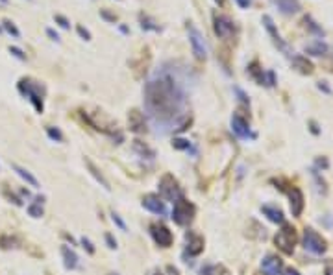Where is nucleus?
Returning <instances> with one entry per match:
<instances>
[{
  "label": "nucleus",
  "mask_w": 333,
  "mask_h": 275,
  "mask_svg": "<svg viewBox=\"0 0 333 275\" xmlns=\"http://www.w3.org/2000/svg\"><path fill=\"white\" fill-rule=\"evenodd\" d=\"M189 72L180 63L166 61L144 83V111L161 133L181 131L189 124Z\"/></svg>",
  "instance_id": "f257e3e1"
},
{
  "label": "nucleus",
  "mask_w": 333,
  "mask_h": 275,
  "mask_svg": "<svg viewBox=\"0 0 333 275\" xmlns=\"http://www.w3.org/2000/svg\"><path fill=\"white\" fill-rule=\"evenodd\" d=\"M17 89L24 98L30 100V104H32L33 109H35L37 113H43V109H45V104H43L45 87H43L41 83H37L35 80H32V78H21L17 83Z\"/></svg>",
  "instance_id": "f03ea898"
},
{
  "label": "nucleus",
  "mask_w": 333,
  "mask_h": 275,
  "mask_svg": "<svg viewBox=\"0 0 333 275\" xmlns=\"http://www.w3.org/2000/svg\"><path fill=\"white\" fill-rule=\"evenodd\" d=\"M187 37H189L194 57L198 61H203L208 57V46H206V39H203L202 32L193 23H187Z\"/></svg>",
  "instance_id": "7ed1b4c3"
},
{
  "label": "nucleus",
  "mask_w": 333,
  "mask_h": 275,
  "mask_svg": "<svg viewBox=\"0 0 333 275\" xmlns=\"http://www.w3.org/2000/svg\"><path fill=\"white\" fill-rule=\"evenodd\" d=\"M194 218V205L189 203L187 200L180 198V200H176L174 202V207H172V220L174 224L178 225H189Z\"/></svg>",
  "instance_id": "20e7f679"
},
{
  "label": "nucleus",
  "mask_w": 333,
  "mask_h": 275,
  "mask_svg": "<svg viewBox=\"0 0 333 275\" xmlns=\"http://www.w3.org/2000/svg\"><path fill=\"white\" fill-rule=\"evenodd\" d=\"M276 246L282 249L285 255H291L294 251V244H296V231L292 225H283L282 231H278L276 239H274Z\"/></svg>",
  "instance_id": "39448f33"
},
{
  "label": "nucleus",
  "mask_w": 333,
  "mask_h": 275,
  "mask_svg": "<svg viewBox=\"0 0 333 275\" xmlns=\"http://www.w3.org/2000/svg\"><path fill=\"white\" fill-rule=\"evenodd\" d=\"M213 32L220 39H230L235 33V23L228 15L213 13Z\"/></svg>",
  "instance_id": "423d86ee"
},
{
  "label": "nucleus",
  "mask_w": 333,
  "mask_h": 275,
  "mask_svg": "<svg viewBox=\"0 0 333 275\" xmlns=\"http://www.w3.org/2000/svg\"><path fill=\"white\" fill-rule=\"evenodd\" d=\"M159 194H161L165 200H169V202L180 200L181 188H180V185H178V181L174 179V175H171V174L163 175L161 181H159Z\"/></svg>",
  "instance_id": "0eeeda50"
},
{
  "label": "nucleus",
  "mask_w": 333,
  "mask_h": 275,
  "mask_svg": "<svg viewBox=\"0 0 333 275\" xmlns=\"http://www.w3.org/2000/svg\"><path fill=\"white\" fill-rule=\"evenodd\" d=\"M304 246L307 251L314 253V255H322L326 251V242L319 233H314L313 229H305L304 233Z\"/></svg>",
  "instance_id": "6e6552de"
},
{
  "label": "nucleus",
  "mask_w": 333,
  "mask_h": 275,
  "mask_svg": "<svg viewBox=\"0 0 333 275\" xmlns=\"http://www.w3.org/2000/svg\"><path fill=\"white\" fill-rule=\"evenodd\" d=\"M150 233H152V239L156 240L157 246H161V248H169V246H172L174 237H172V233L166 229L165 225L154 224L152 227H150Z\"/></svg>",
  "instance_id": "1a4fd4ad"
},
{
  "label": "nucleus",
  "mask_w": 333,
  "mask_h": 275,
  "mask_svg": "<svg viewBox=\"0 0 333 275\" xmlns=\"http://www.w3.org/2000/svg\"><path fill=\"white\" fill-rule=\"evenodd\" d=\"M231 129H233V133L240 139H248V137L254 139L255 137V133L250 131V126L245 120V116H240L239 113H233V116H231Z\"/></svg>",
  "instance_id": "9d476101"
},
{
  "label": "nucleus",
  "mask_w": 333,
  "mask_h": 275,
  "mask_svg": "<svg viewBox=\"0 0 333 275\" xmlns=\"http://www.w3.org/2000/svg\"><path fill=\"white\" fill-rule=\"evenodd\" d=\"M185 240H187L185 253H189L191 257H196V255H200V253L203 251V239L200 237V234L189 231V233L185 234Z\"/></svg>",
  "instance_id": "9b49d317"
},
{
  "label": "nucleus",
  "mask_w": 333,
  "mask_h": 275,
  "mask_svg": "<svg viewBox=\"0 0 333 275\" xmlns=\"http://www.w3.org/2000/svg\"><path fill=\"white\" fill-rule=\"evenodd\" d=\"M263 26H265V30H267L268 33H270V37L274 39V43H276L280 48H282L283 52H289V48H287V45L283 43V39H282V35H280V32L276 30V26H274V21H272V17L270 15H263Z\"/></svg>",
  "instance_id": "f8f14e48"
},
{
  "label": "nucleus",
  "mask_w": 333,
  "mask_h": 275,
  "mask_svg": "<svg viewBox=\"0 0 333 275\" xmlns=\"http://www.w3.org/2000/svg\"><path fill=\"white\" fill-rule=\"evenodd\" d=\"M143 207L146 211L154 212V214H159V216H163L166 212L165 203H163L157 196H154V194H148V196L143 198Z\"/></svg>",
  "instance_id": "ddd939ff"
},
{
  "label": "nucleus",
  "mask_w": 333,
  "mask_h": 275,
  "mask_svg": "<svg viewBox=\"0 0 333 275\" xmlns=\"http://www.w3.org/2000/svg\"><path fill=\"white\" fill-rule=\"evenodd\" d=\"M289 200H291V212L292 216H300L304 211V194H302L300 188L292 187L289 190Z\"/></svg>",
  "instance_id": "4468645a"
},
{
  "label": "nucleus",
  "mask_w": 333,
  "mask_h": 275,
  "mask_svg": "<svg viewBox=\"0 0 333 275\" xmlns=\"http://www.w3.org/2000/svg\"><path fill=\"white\" fill-rule=\"evenodd\" d=\"M261 270H263L265 275H280V271H282V261L278 257H274V255H268L261 262Z\"/></svg>",
  "instance_id": "2eb2a0df"
},
{
  "label": "nucleus",
  "mask_w": 333,
  "mask_h": 275,
  "mask_svg": "<svg viewBox=\"0 0 333 275\" xmlns=\"http://www.w3.org/2000/svg\"><path fill=\"white\" fill-rule=\"evenodd\" d=\"M128 124H130V129H132V131H135V133H143L144 129H146V128H144V116H143V113H139L137 109L130 111Z\"/></svg>",
  "instance_id": "dca6fc26"
},
{
  "label": "nucleus",
  "mask_w": 333,
  "mask_h": 275,
  "mask_svg": "<svg viewBox=\"0 0 333 275\" xmlns=\"http://www.w3.org/2000/svg\"><path fill=\"white\" fill-rule=\"evenodd\" d=\"M292 67L300 74H311L313 72V63L304 55H292Z\"/></svg>",
  "instance_id": "f3484780"
},
{
  "label": "nucleus",
  "mask_w": 333,
  "mask_h": 275,
  "mask_svg": "<svg viewBox=\"0 0 333 275\" xmlns=\"http://www.w3.org/2000/svg\"><path fill=\"white\" fill-rule=\"evenodd\" d=\"M61 255H63V264L67 270H74L78 266V255L69 246H61Z\"/></svg>",
  "instance_id": "a211bd4d"
},
{
  "label": "nucleus",
  "mask_w": 333,
  "mask_h": 275,
  "mask_svg": "<svg viewBox=\"0 0 333 275\" xmlns=\"http://www.w3.org/2000/svg\"><path fill=\"white\" fill-rule=\"evenodd\" d=\"M248 74L259 85H267V72H263V69H259V63L257 61H252L248 65Z\"/></svg>",
  "instance_id": "6ab92c4d"
},
{
  "label": "nucleus",
  "mask_w": 333,
  "mask_h": 275,
  "mask_svg": "<svg viewBox=\"0 0 333 275\" xmlns=\"http://www.w3.org/2000/svg\"><path fill=\"white\" fill-rule=\"evenodd\" d=\"M305 52H307L309 55H317V57H320V55L328 54V45H326L324 41H313L305 46Z\"/></svg>",
  "instance_id": "aec40b11"
},
{
  "label": "nucleus",
  "mask_w": 333,
  "mask_h": 275,
  "mask_svg": "<svg viewBox=\"0 0 333 275\" xmlns=\"http://www.w3.org/2000/svg\"><path fill=\"white\" fill-rule=\"evenodd\" d=\"M263 214L267 216L268 220L270 222H274V224H283V212L278 209V207H274V205H265L263 209Z\"/></svg>",
  "instance_id": "412c9836"
},
{
  "label": "nucleus",
  "mask_w": 333,
  "mask_h": 275,
  "mask_svg": "<svg viewBox=\"0 0 333 275\" xmlns=\"http://www.w3.org/2000/svg\"><path fill=\"white\" fill-rule=\"evenodd\" d=\"M278 8L282 9L283 13L291 15V13H296L298 9H300V4H298V0H276Z\"/></svg>",
  "instance_id": "4be33fe9"
},
{
  "label": "nucleus",
  "mask_w": 333,
  "mask_h": 275,
  "mask_svg": "<svg viewBox=\"0 0 333 275\" xmlns=\"http://www.w3.org/2000/svg\"><path fill=\"white\" fill-rule=\"evenodd\" d=\"M139 23H141V28H143L144 32H159V24L152 17H148V15L139 13Z\"/></svg>",
  "instance_id": "5701e85b"
},
{
  "label": "nucleus",
  "mask_w": 333,
  "mask_h": 275,
  "mask_svg": "<svg viewBox=\"0 0 333 275\" xmlns=\"http://www.w3.org/2000/svg\"><path fill=\"white\" fill-rule=\"evenodd\" d=\"M11 168L15 170V172H17L18 175H21V178L24 179V181H26L28 185H32V187H39V183H37V179L33 178L32 174H30V172H28L26 168H23V166H18V165H11Z\"/></svg>",
  "instance_id": "b1692460"
},
{
  "label": "nucleus",
  "mask_w": 333,
  "mask_h": 275,
  "mask_svg": "<svg viewBox=\"0 0 333 275\" xmlns=\"http://www.w3.org/2000/svg\"><path fill=\"white\" fill-rule=\"evenodd\" d=\"M0 26H2V30H4V32H8L9 35L15 37V39H18V37H21V30H18V28L15 26L13 21H9V18H4V21L0 23Z\"/></svg>",
  "instance_id": "393cba45"
},
{
  "label": "nucleus",
  "mask_w": 333,
  "mask_h": 275,
  "mask_svg": "<svg viewBox=\"0 0 333 275\" xmlns=\"http://www.w3.org/2000/svg\"><path fill=\"white\" fill-rule=\"evenodd\" d=\"M85 163H87L89 170H91V174L95 175V179H97L98 183H102V187L106 188V190H109V183H107V181H106V178H104V175H102L100 172H98V168H97V166L92 165V163H91V161H89V159L85 161Z\"/></svg>",
  "instance_id": "a878e982"
},
{
  "label": "nucleus",
  "mask_w": 333,
  "mask_h": 275,
  "mask_svg": "<svg viewBox=\"0 0 333 275\" xmlns=\"http://www.w3.org/2000/svg\"><path fill=\"white\" fill-rule=\"evenodd\" d=\"M28 212H30V216H32V218H41V216H43V200H39V198H37L35 203H32V205L28 207Z\"/></svg>",
  "instance_id": "bb28decb"
},
{
  "label": "nucleus",
  "mask_w": 333,
  "mask_h": 275,
  "mask_svg": "<svg viewBox=\"0 0 333 275\" xmlns=\"http://www.w3.org/2000/svg\"><path fill=\"white\" fill-rule=\"evenodd\" d=\"M134 150H135V151H139L141 155H144V153H146L148 159H152V157H154V151L150 150V148H148L146 144H143V142H141V141H134Z\"/></svg>",
  "instance_id": "cd10ccee"
},
{
  "label": "nucleus",
  "mask_w": 333,
  "mask_h": 275,
  "mask_svg": "<svg viewBox=\"0 0 333 275\" xmlns=\"http://www.w3.org/2000/svg\"><path fill=\"white\" fill-rule=\"evenodd\" d=\"M46 133H48V137H50L52 141H55V142L63 141V133H61L58 128H52V126H48V128H46Z\"/></svg>",
  "instance_id": "c85d7f7f"
},
{
  "label": "nucleus",
  "mask_w": 333,
  "mask_h": 275,
  "mask_svg": "<svg viewBox=\"0 0 333 275\" xmlns=\"http://www.w3.org/2000/svg\"><path fill=\"white\" fill-rule=\"evenodd\" d=\"M54 21H55V24H60V26L63 28V30H69V28H70V21H69L67 17H65V15L55 13V15H54Z\"/></svg>",
  "instance_id": "c756f323"
},
{
  "label": "nucleus",
  "mask_w": 333,
  "mask_h": 275,
  "mask_svg": "<svg viewBox=\"0 0 333 275\" xmlns=\"http://www.w3.org/2000/svg\"><path fill=\"white\" fill-rule=\"evenodd\" d=\"M305 23H307V26H309L311 32L319 33V35H324V30H322L320 26H317V23H314V21H313L311 17H305Z\"/></svg>",
  "instance_id": "7c9ffc66"
},
{
  "label": "nucleus",
  "mask_w": 333,
  "mask_h": 275,
  "mask_svg": "<svg viewBox=\"0 0 333 275\" xmlns=\"http://www.w3.org/2000/svg\"><path fill=\"white\" fill-rule=\"evenodd\" d=\"M172 146L176 148V150H189L191 148V142L185 141V139H176L174 142H172Z\"/></svg>",
  "instance_id": "2f4dec72"
},
{
  "label": "nucleus",
  "mask_w": 333,
  "mask_h": 275,
  "mask_svg": "<svg viewBox=\"0 0 333 275\" xmlns=\"http://www.w3.org/2000/svg\"><path fill=\"white\" fill-rule=\"evenodd\" d=\"M9 54L13 55V57H17V60H21V61H26V54H24L21 48H17V46H9Z\"/></svg>",
  "instance_id": "473e14b6"
},
{
  "label": "nucleus",
  "mask_w": 333,
  "mask_h": 275,
  "mask_svg": "<svg viewBox=\"0 0 333 275\" xmlns=\"http://www.w3.org/2000/svg\"><path fill=\"white\" fill-rule=\"evenodd\" d=\"M76 32H78V35L82 37L83 41H91V32H89L87 28H83L82 24H78V26H76Z\"/></svg>",
  "instance_id": "72a5a7b5"
},
{
  "label": "nucleus",
  "mask_w": 333,
  "mask_h": 275,
  "mask_svg": "<svg viewBox=\"0 0 333 275\" xmlns=\"http://www.w3.org/2000/svg\"><path fill=\"white\" fill-rule=\"evenodd\" d=\"M100 17L104 18V21H107V23H111V24L117 23V15H113L111 11H107V9H100Z\"/></svg>",
  "instance_id": "f704fd0d"
},
{
  "label": "nucleus",
  "mask_w": 333,
  "mask_h": 275,
  "mask_svg": "<svg viewBox=\"0 0 333 275\" xmlns=\"http://www.w3.org/2000/svg\"><path fill=\"white\" fill-rule=\"evenodd\" d=\"M235 92H237V94H239V100H240V102H243V104H250V98H248V96H246L245 92L240 91V89H239V87H235Z\"/></svg>",
  "instance_id": "c9c22d12"
},
{
  "label": "nucleus",
  "mask_w": 333,
  "mask_h": 275,
  "mask_svg": "<svg viewBox=\"0 0 333 275\" xmlns=\"http://www.w3.org/2000/svg\"><path fill=\"white\" fill-rule=\"evenodd\" d=\"M46 35L50 37L52 41H55V43L60 41V35H58V33H55L54 30H52V28H46Z\"/></svg>",
  "instance_id": "e433bc0d"
},
{
  "label": "nucleus",
  "mask_w": 333,
  "mask_h": 275,
  "mask_svg": "<svg viewBox=\"0 0 333 275\" xmlns=\"http://www.w3.org/2000/svg\"><path fill=\"white\" fill-rule=\"evenodd\" d=\"M235 2H237V6L243 9H248L250 6H252V0H235Z\"/></svg>",
  "instance_id": "4c0bfd02"
},
{
  "label": "nucleus",
  "mask_w": 333,
  "mask_h": 275,
  "mask_svg": "<svg viewBox=\"0 0 333 275\" xmlns=\"http://www.w3.org/2000/svg\"><path fill=\"white\" fill-rule=\"evenodd\" d=\"M113 222H115V224H117V225H119L120 229H126V225H124V222L120 220V216H119V214H117V212H113Z\"/></svg>",
  "instance_id": "58836bf2"
},
{
  "label": "nucleus",
  "mask_w": 333,
  "mask_h": 275,
  "mask_svg": "<svg viewBox=\"0 0 333 275\" xmlns=\"http://www.w3.org/2000/svg\"><path fill=\"white\" fill-rule=\"evenodd\" d=\"M82 244H83V248L87 249L89 253H95V248H92V246H91V242H89L87 239H82Z\"/></svg>",
  "instance_id": "ea45409f"
},
{
  "label": "nucleus",
  "mask_w": 333,
  "mask_h": 275,
  "mask_svg": "<svg viewBox=\"0 0 333 275\" xmlns=\"http://www.w3.org/2000/svg\"><path fill=\"white\" fill-rule=\"evenodd\" d=\"M106 240H107V244H109V248L111 249H115L117 248V240L111 237V234H106Z\"/></svg>",
  "instance_id": "a19ab883"
},
{
  "label": "nucleus",
  "mask_w": 333,
  "mask_h": 275,
  "mask_svg": "<svg viewBox=\"0 0 333 275\" xmlns=\"http://www.w3.org/2000/svg\"><path fill=\"white\" fill-rule=\"evenodd\" d=\"M309 126H311V131H313L314 135L319 133V128H317V122H314V120H311V122H309Z\"/></svg>",
  "instance_id": "79ce46f5"
},
{
  "label": "nucleus",
  "mask_w": 333,
  "mask_h": 275,
  "mask_svg": "<svg viewBox=\"0 0 333 275\" xmlns=\"http://www.w3.org/2000/svg\"><path fill=\"white\" fill-rule=\"evenodd\" d=\"M319 89H322L324 92H329V87L326 85V82H320V83H319Z\"/></svg>",
  "instance_id": "37998d69"
},
{
  "label": "nucleus",
  "mask_w": 333,
  "mask_h": 275,
  "mask_svg": "<svg viewBox=\"0 0 333 275\" xmlns=\"http://www.w3.org/2000/svg\"><path fill=\"white\" fill-rule=\"evenodd\" d=\"M285 275H300L296 270H292V268H289V270L285 271Z\"/></svg>",
  "instance_id": "c03bdc74"
},
{
  "label": "nucleus",
  "mask_w": 333,
  "mask_h": 275,
  "mask_svg": "<svg viewBox=\"0 0 333 275\" xmlns=\"http://www.w3.org/2000/svg\"><path fill=\"white\" fill-rule=\"evenodd\" d=\"M326 275H333V266H328V268H326Z\"/></svg>",
  "instance_id": "a18cd8bd"
},
{
  "label": "nucleus",
  "mask_w": 333,
  "mask_h": 275,
  "mask_svg": "<svg viewBox=\"0 0 333 275\" xmlns=\"http://www.w3.org/2000/svg\"><path fill=\"white\" fill-rule=\"evenodd\" d=\"M215 2H217L218 6H224V2H226V0H215Z\"/></svg>",
  "instance_id": "49530a36"
},
{
  "label": "nucleus",
  "mask_w": 333,
  "mask_h": 275,
  "mask_svg": "<svg viewBox=\"0 0 333 275\" xmlns=\"http://www.w3.org/2000/svg\"><path fill=\"white\" fill-rule=\"evenodd\" d=\"M152 275H161V273H159V271H154V273H152Z\"/></svg>",
  "instance_id": "de8ad7c7"
},
{
  "label": "nucleus",
  "mask_w": 333,
  "mask_h": 275,
  "mask_svg": "<svg viewBox=\"0 0 333 275\" xmlns=\"http://www.w3.org/2000/svg\"><path fill=\"white\" fill-rule=\"evenodd\" d=\"M0 2H4V4H6V2H8V0H0Z\"/></svg>",
  "instance_id": "09e8293b"
},
{
  "label": "nucleus",
  "mask_w": 333,
  "mask_h": 275,
  "mask_svg": "<svg viewBox=\"0 0 333 275\" xmlns=\"http://www.w3.org/2000/svg\"><path fill=\"white\" fill-rule=\"evenodd\" d=\"M2 32H4V30H2V26H0V33H2Z\"/></svg>",
  "instance_id": "8fccbe9b"
},
{
  "label": "nucleus",
  "mask_w": 333,
  "mask_h": 275,
  "mask_svg": "<svg viewBox=\"0 0 333 275\" xmlns=\"http://www.w3.org/2000/svg\"><path fill=\"white\" fill-rule=\"evenodd\" d=\"M111 275H117V273H111Z\"/></svg>",
  "instance_id": "3c124183"
}]
</instances>
